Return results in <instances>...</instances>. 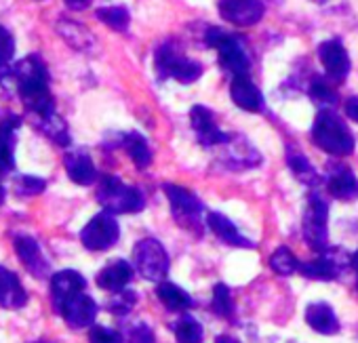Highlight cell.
<instances>
[{"mask_svg": "<svg viewBox=\"0 0 358 343\" xmlns=\"http://www.w3.org/2000/svg\"><path fill=\"white\" fill-rule=\"evenodd\" d=\"M0 85L5 89L11 85V91H15L26 108L38 118L55 114V101L49 91V72L38 55H30L0 74Z\"/></svg>", "mask_w": 358, "mask_h": 343, "instance_id": "6da1fadb", "label": "cell"}, {"mask_svg": "<svg viewBox=\"0 0 358 343\" xmlns=\"http://www.w3.org/2000/svg\"><path fill=\"white\" fill-rule=\"evenodd\" d=\"M312 141L331 156H350L354 152V135L333 110H320L312 124Z\"/></svg>", "mask_w": 358, "mask_h": 343, "instance_id": "7a4b0ae2", "label": "cell"}, {"mask_svg": "<svg viewBox=\"0 0 358 343\" xmlns=\"http://www.w3.org/2000/svg\"><path fill=\"white\" fill-rule=\"evenodd\" d=\"M162 190L169 198L171 213H173L175 221L182 226V230L192 232L194 236H203L205 205L201 203V198L194 192H190L182 186H175V184H164Z\"/></svg>", "mask_w": 358, "mask_h": 343, "instance_id": "3957f363", "label": "cell"}, {"mask_svg": "<svg viewBox=\"0 0 358 343\" xmlns=\"http://www.w3.org/2000/svg\"><path fill=\"white\" fill-rule=\"evenodd\" d=\"M97 203L108 213H112V215H118V213H139L145 207L143 194L137 188L122 184L114 175L101 177V182L97 186Z\"/></svg>", "mask_w": 358, "mask_h": 343, "instance_id": "277c9868", "label": "cell"}, {"mask_svg": "<svg viewBox=\"0 0 358 343\" xmlns=\"http://www.w3.org/2000/svg\"><path fill=\"white\" fill-rule=\"evenodd\" d=\"M154 64H156V70L162 78H175L182 85H190L203 76V66L179 53L173 43H166V45L156 49Z\"/></svg>", "mask_w": 358, "mask_h": 343, "instance_id": "5b68a950", "label": "cell"}, {"mask_svg": "<svg viewBox=\"0 0 358 343\" xmlns=\"http://www.w3.org/2000/svg\"><path fill=\"white\" fill-rule=\"evenodd\" d=\"M327 221H329V207L320 194L312 192L308 196V205L303 211V238L312 251L324 253L329 249Z\"/></svg>", "mask_w": 358, "mask_h": 343, "instance_id": "8992f818", "label": "cell"}, {"mask_svg": "<svg viewBox=\"0 0 358 343\" xmlns=\"http://www.w3.org/2000/svg\"><path fill=\"white\" fill-rule=\"evenodd\" d=\"M133 261L137 272L152 282H162L169 272V255L164 247L154 238H143L133 249Z\"/></svg>", "mask_w": 358, "mask_h": 343, "instance_id": "52a82bcc", "label": "cell"}, {"mask_svg": "<svg viewBox=\"0 0 358 343\" xmlns=\"http://www.w3.org/2000/svg\"><path fill=\"white\" fill-rule=\"evenodd\" d=\"M118 236H120V228H118L114 215L108 211L97 213L80 232V240H83L85 249H89V251H108L110 247L116 245Z\"/></svg>", "mask_w": 358, "mask_h": 343, "instance_id": "ba28073f", "label": "cell"}, {"mask_svg": "<svg viewBox=\"0 0 358 343\" xmlns=\"http://www.w3.org/2000/svg\"><path fill=\"white\" fill-rule=\"evenodd\" d=\"M352 265V257H348V253L343 251H324L322 257L314 259V261H308V263H301L299 265V272L306 276V278H312V280H335L337 276L343 274V270Z\"/></svg>", "mask_w": 358, "mask_h": 343, "instance_id": "9c48e42d", "label": "cell"}, {"mask_svg": "<svg viewBox=\"0 0 358 343\" xmlns=\"http://www.w3.org/2000/svg\"><path fill=\"white\" fill-rule=\"evenodd\" d=\"M220 15L238 28H249L262 22L266 7L262 0H220Z\"/></svg>", "mask_w": 358, "mask_h": 343, "instance_id": "30bf717a", "label": "cell"}, {"mask_svg": "<svg viewBox=\"0 0 358 343\" xmlns=\"http://www.w3.org/2000/svg\"><path fill=\"white\" fill-rule=\"evenodd\" d=\"M190 122L192 129L201 141V145L205 147H213V145H226L230 141V135L224 133L217 122H215V114L205 108V105H194L190 112Z\"/></svg>", "mask_w": 358, "mask_h": 343, "instance_id": "8fae6325", "label": "cell"}, {"mask_svg": "<svg viewBox=\"0 0 358 343\" xmlns=\"http://www.w3.org/2000/svg\"><path fill=\"white\" fill-rule=\"evenodd\" d=\"M320 64L327 72V78L333 82H341L350 74V55L339 41H327L318 47Z\"/></svg>", "mask_w": 358, "mask_h": 343, "instance_id": "7c38bea8", "label": "cell"}, {"mask_svg": "<svg viewBox=\"0 0 358 343\" xmlns=\"http://www.w3.org/2000/svg\"><path fill=\"white\" fill-rule=\"evenodd\" d=\"M59 314L64 316L68 326H72V328H87L97 318V303L83 291V293H76L74 297H70L64 303V307L59 309Z\"/></svg>", "mask_w": 358, "mask_h": 343, "instance_id": "4fadbf2b", "label": "cell"}, {"mask_svg": "<svg viewBox=\"0 0 358 343\" xmlns=\"http://www.w3.org/2000/svg\"><path fill=\"white\" fill-rule=\"evenodd\" d=\"M87 289V280L83 278L80 272L74 270H64L57 272L51 278V299H53V307L59 314V309L64 307V303L74 297L76 293H83Z\"/></svg>", "mask_w": 358, "mask_h": 343, "instance_id": "5bb4252c", "label": "cell"}, {"mask_svg": "<svg viewBox=\"0 0 358 343\" xmlns=\"http://www.w3.org/2000/svg\"><path fill=\"white\" fill-rule=\"evenodd\" d=\"M327 190L337 200H354L358 198V180L352 170L343 164H331L327 175Z\"/></svg>", "mask_w": 358, "mask_h": 343, "instance_id": "9a60e30c", "label": "cell"}, {"mask_svg": "<svg viewBox=\"0 0 358 343\" xmlns=\"http://www.w3.org/2000/svg\"><path fill=\"white\" fill-rule=\"evenodd\" d=\"M15 251L20 255V259L24 261V265L28 268V272L36 278H47L51 272V265L47 261V257L41 251V245L32 238V236H15Z\"/></svg>", "mask_w": 358, "mask_h": 343, "instance_id": "2e32d148", "label": "cell"}, {"mask_svg": "<svg viewBox=\"0 0 358 343\" xmlns=\"http://www.w3.org/2000/svg\"><path fill=\"white\" fill-rule=\"evenodd\" d=\"M217 51H220V64L228 72H232L234 76L249 72V57H247V53H245V49H243V45L238 43L236 36L226 32V36L222 38Z\"/></svg>", "mask_w": 358, "mask_h": 343, "instance_id": "e0dca14e", "label": "cell"}, {"mask_svg": "<svg viewBox=\"0 0 358 343\" xmlns=\"http://www.w3.org/2000/svg\"><path fill=\"white\" fill-rule=\"evenodd\" d=\"M230 95H232V101L247 112H259L264 108V95L247 74L234 76Z\"/></svg>", "mask_w": 358, "mask_h": 343, "instance_id": "ac0fdd59", "label": "cell"}, {"mask_svg": "<svg viewBox=\"0 0 358 343\" xmlns=\"http://www.w3.org/2000/svg\"><path fill=\"white\" fill-rule=\"evenodd\" d=\"M66 170H68V177L78 184V186H91L97 180V168L91 160L89 154L76 149V152H68L64 158Z\"/></svg>", "mask_w": 358, "mask_h": 343, "instance_id": "d6986e66", "label": "cell"}, {"mask_svg": "<svg viewBox=\"0 0 358 343\" xmlns=\"http://www.w3.org/2000/svg\"><path fill=\"white\" fill-rule=\"evenodd\" d=\"M207 226H209V230H211L220 240H224V242L230 245V247H238V249H253V247H255V245H253L249 238H245V236L238 232V228H236L226 215H222V213H215V211L207 213Z\"/></svg>", "mask_w": 358, "mask_h": 343, "instance_id": "ffe728a7", "label": "cell"}, {"mask_svg": "<svg viewBox=\"0 0 358 343\" xmlns=\"http://www.w3.org/2000/svg\"><path fill=\"white\" fill-rule=\"evenodd\" d=\"M133 280V268L124 259H114L97 274V286L110 293L122 291Z\"/></svg>", "mask_w": 358, "mask_h": 343, "instance_id": "44dd1931", "label": "cell"}, {"mask_svg": "<svg viewBox=\"0 0 358 343\" xmlns=\"http://www.w3.org/2000/svg\"><path fill=\"white\" fill-rule=\"evenodd\" d=\"M224 147L228 149L226 162L232 168H251V166H257L262 162L259 152L241 135H230V141Z\"/></svg>", "mask_w": 358, "mask_h": 343, "instance_id": "7402d4cb", "label": "cell"}, {"mask_svg": "<svg viewBox=\"0 0 358 343\" xmlns=\"http://www.w3.org/2000/svg\"><path fill=\"white\" fill-rule=\"evenodd\" d=\"M20 124L22 120L17 116H9L7 120L0 122V175H5L15 168L13 147H15V135Z\"/></svg>", "mask_w": 358, "mask_h": 343, "instance_id": "603a6c76", "label": "cell"}, {"mask_svg": "<svg viewBox=\"0 0 358 343\" xmlns=\"http://www.w3.org/2000/svg\"><path fill=\"white\" fill-rule=\"evenodd\" d=\"M28 301V293L24 291L20 278L0 265V305L7 309H20Z\"/></svg>", "mask_w": 358, "mask_h": 343, "instance_id": "cb8c5ba5", "label": "cell"}, {"mask_svg": "<svg viewBox=\"0 0 358 343\" xmlns=\"http://www.w3.org/2000/svg\"><path fill=\"white\" fill-rule=\"evenodd\" d=\"M306 322L310 324V328H314L316 333L320 335H335L339 333V322H337V316L333 312V307L329 303H310L306 307Z\"/></svg>", "mask_w": 358, "mask_h": 343, "instance_id": "d4e9b609", "label": "cell"}, {"mask_svg": "<svg viewBox=\"0 0 358 343\" xmlns=\"http://www.w3.org/2000/svg\"><path fill=\"white\" fill-rule=\"evenodd\" d=\"M57 32L76 51H91L95 47V36L91 34L89 28H85L78 22L62 20V22H57Z\"/></svg>", "mask_w": 358, "mask_h": 343, "instance_id": "484cf974", "label": "cell"}, {"mask_svg": "<svg viewBox=\"0 0 358 343\" xmlns=\"http://www.w3.org/2000/svg\"><path fill=\"white\" fill-rule=\"evenodd\" d=\"M156 295L169 312H188L194 305V299L182 286L173 282H160Z\"/></svg>", "mask_w": 358, "mask_h": 343, "instance_id": "4316f807", "label": "cell"}, {"mask_svg": "<svg viewBox=\"0 0 358 343\" xmlns=\"http://www.w3.org/2000/svg\"><path fill=\"white\" fill-rule=\"evenodd\" d=\"M122 145H124L127 154L131 156V160L135 162L137 168H148L150 166V162H152V149H150V145H148V141H145L143 135L131 131V133L122 135Z\"/></svg>", "mask_w": 358, "mask_h": 343, "instance_id": "83f0119b", "label": "cell"}, {"mask_svg": "<svg viewBox=\"0 0 358 343\" xmlns=\"http://www.w3.org/2000/svg\"><path fill=\"white\" fill-rule=\"evenodd\" d=\"M287 164H289V168L293 170V175H295L301 184H306V186H318V184H320V177H318V173H316V168L312 166V162H310L301 152L289 149V152H287Z\"/></svg>", "mask_w": 358, "mask_h": 343, "instance_id": "f1b7e54d", "label": "cell"}, {"mask_svg": "<svg viewBox=\"0 0 358 343\" xmlns=\"http://www.w3.org/2000/svg\"><path fill=\"white\" fill-rule=\"evenodd\" d=\"M175 337L179 343H203V326L194 316L184 314L175 322Z\"/></svg>", "mask_w": 358, "mask_h": 343, "instance_id": "f546056e", "label": "cell"}, {"mask_svg": "<svg viewBox=\"0 0 358 343\" xmlns=\"http://www.w3.org/2000/svg\"><path fill=\"white\" fill-rule=\"evenodd\" d=\"M97 20L103 22L108 28L116 30V32H127L129 24H131V13L127 7H103L97 9Z\"/></svg>", "mask_w": 358, "mask_h": 343, "instance_id": "4dcf8cb0", "label": "cell"}, {"mask_svg": "<svg viewBox=\"0 0 358 343\" xmlns=\"http://www.w3.org/2000/svg\"><path fill=\"white\" fill-rule=\"evenodd\" d=\"M211 307L217 316L226 318V320H232L234 318V299H232V293L226 284H215L213 289V301H211Z\"/></svg>", "mask_w": 358, "mask_h": 343, "instance_id": "1f68e13d", "label": "cell"}, {"mask_svg": "<svg viewBox=\"0 0 358 343\" xmlns=\"http://www.w3.org/2000/svg\"><path fill=\"white\" fill-rule=\"evenodd\" d=\"M270 268L280 276H289L299 270V261L293 255V251H289L287 247H278L274 255L270 257Z\"/></svg>", "mask_w": 358, "mask_h": 343, "instance_id": "d6a6232c", "label": "cell"}, {"mask_svg": "<svg viewBox=\"0 0 358 343\" xmlns=\"http://www.w3.org/2000/svg\"><path fill=\"white\" fill-rule=\"evenodd\" d=\"M41 120H43L41 129H43V133H45L47 137H51L57 145H70L68 126H66V122H64L57 114H51V116L41 118Z\"/></svg>", "mask_w": 358, "mask_h": 343, "instance_id": "836d02e7", "label": "cell"}, {"mask_svg": "<svg viewBox=\"0 0 358 343\" xmlns=\"http://www.w3.org/2000/svg\"><path fill=\"white\" fill-rule=\"evenodd\" d=\"M137 303V293L135 291H118L112 295V299L108 301V309L116 316H127Z\"/></svg>", "mask_w": 358, "mask_h": 343, "instance_id": "e575fe53", "label": "cell"}, {"mask_svg": "<svg viewBox=\"0 0 358 343\" xmlns=\"http://www.w3.org/2000/svg\"><path fill=\"white\" fill-rule=\"evenodd\" d=\"M310 97L314 99V101H318V103H322V105H333L335 101H337V93H335V89L327 82V80H322V78H312V82H310Z\"/></svg>", "mask_w": 358, "mask_h": 343, "instance_id": "d590c367", "label": "cell"}, {"mask_svg": "<svg viewBox=\"0 0 358 343\" xmlns=\"http://www.w3.org/2000/svg\"><path fill=\"white\" fill-rule=\"evenodd\" d=\"M45 188H47V182L41 177H34V175H24L15 182V192L20 196H36V194L45 192Z\"/></svg>", "mask_w": 358, "mask_h": 343, "instance_id": "8d00e7d4", "label": "cell"}, {"mask_svg": "<svg viewBox=\"0 0 358 343\" xmlns=\"http://www.w3.org/2000/svg\"><path fill=\"white\" fill-rule=\"evenodd\" d=\"M127 341L129 343H156L154 330L145 322H135L127 328Z\"/></svg>", "mask_w": 358, "mask_h": 343, "instance_id": "74e56055", "label": "cell"}, {"mask_svg": "<svg viewBox=\"0 0 358 343\" xmlns=\"http://www.w3.org/2000/svg\"><path fill=\"white\" fill-rule=\"evenodd\" d=\"M13 55H15V41L5 26H0V68L11 64Z\"/></svg>", "mask_w": 358, "mask_h": 343, "instance_id": "f35d334b", "label": "cell"}, {"mask_svg": "<svg viewBox=\"0 0 358 343\" xmlns=\"http://www.w3.org/2000/svg\"><path fill=\"white\" fill-rule=\"evenodd\" d=\"M89 341L91 343H122V335L108 326H93L89 330Z\"/></svg>", "mask_w": 358, "mask_h": 343, "instance_id": "ab89813d", "label": "cell"}, {"mask_svg": "<svg viewBox=\"0 0 358 343\" xmlns=\"http://www.w3.org/2000/svg\"><path fill=\"white\" fill-rule=\"evenodd\" d=\"M345 116L352 118L354 122H358V97H350L345 101Z\"/></svg>", "mask_w": 358, "mask_h": 343, "instance_id": "60d3db41", "label": "cell"}, {"mask_svg": "<svg viewBox=\"0 0 358 343\" xmlns=\"http://www.w3.org/2000/svg\"><path fill=\"white\" fill-rule=\"evenodd\" d=\"M93 0H66V5L72 9V11H85L87 7H91Z\"/></svg>", "mask_w": 358, "mask_h": 343, "instance_id": "b9f144b4", "label": "cell"}, {"mask_svg": "<svg viewBox=\"0 0 358 343\" xmlns=\"http://www.w3.org/2000/svg\"><path fill=\"white\" fill-rule=\"evenodd\" d=\"M215 343H241V341L234 339V337H230V335H220V337L215 339Z\"/></svg>", "mask_w": 358, "mask_h": 343, "instance_id": "7bdbcfd3", "label": "cell"}, {"mask_svg": "<svg viewBox=\"0 0 358 343\" xmlns=\"http://www.w3.org/2000/svg\"><path fill=\"white\" fill-rule=\"evenodd\" d=\"M352 268H354V270H358V251L352 255Z\"/></svg>", "mask_w": 358, "mask_h": 343, "instance_id": "ee69618b", "label": "cell"}, {"mask_svg": "<svg viewBox=\"0 0 358 343\" xmlns=\"http://www.w3.org/2000/svg\"><path fill=\"white\" fill-rule=\"evenodd\" d=\"M3 203H5V188L0 186V205H3Z\"/></svg>", "mask_w": 358, "mask_h": 343, "instance_id": "f6af8a7d", "label": "cell"}, {"mask_svg": "<svg viewBox=\"0 0 358 343\" xmlns=\"http://www.w3.org/2000/svg\"><path fill=\"white\" fill-rule=\"evenodd\" d=\"M312 3H318V5H322V3H329V0H312Z\"/></svg>", "mask_w": 358, "mask_h": 343, "instance_id": "bcb514c9", "label": "cell"}, {"mask_svg": "<svg viewBox=\"0 0 358 343\" xmlns=\"http://www.w3.org/2000/svg\"><path fill=\"white\" fill-rule=\"evenodd\" d=\"M356 272H358V270H356ZM356 284H358V278H356Z\"/></svg>", "mask_w": 358, "mask_h": 343, "instance_id": "7dc6e473", "label": "cell"}]
</instances>
